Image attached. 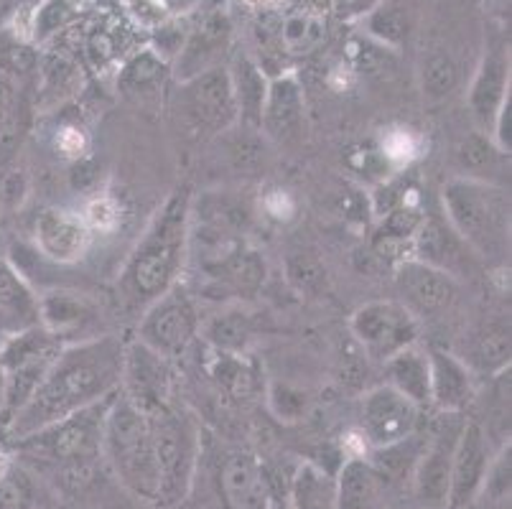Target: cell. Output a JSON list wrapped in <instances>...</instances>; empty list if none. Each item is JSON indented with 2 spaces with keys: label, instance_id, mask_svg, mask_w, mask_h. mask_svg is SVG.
I'll return each mask as SVG.
<instances>
[{
  "label": "cell",
  "instance_id": "6da1fadb",
  "mask_svg": "<svg viewBox=\"0 0 512 509\" xmlns=\"http://www.w3.org/2000/svg\"><path fill=\"white\" fill-rule=\"evenodd\" d=\"M123 359L125 342L113 334L64 344L26 408L16 415L3 436L18 441L77 410L113 398L123 382Z\"/></svg>",
  "mask_w": 512,
  "mask_h": 509
},
{
  "label": "cell",
  "instance_id": "d590c367",
  "mask_svg": "<svg viewBox=\"0 0 512 509\" xmlns=\"http://www.w3.org/2000/svg\"><path fill=\"white\" fill-rule=\"evenodd\" d=\"M365 31L362 34L375 39L377 44L388 46V49L400 51L408 44V36L413 31L411 13L400 6H390V3H377L365 18Z\"/></svg>",
  "mask_w": 512,
  "mask_h": 509
},
{
  "label": "cell",
  "instance_id": "f907efd6",
  "mask_svg": "<svg viewBox=\"0 0 512 509\" xmlns=\"http://www.w3.org/2000/svg\"><path fill=\"white\" fill-rule=\"evenodd\" d=\"M57 146L62 148L64 156L79 158L82 156V151H85V135H82V130L77 128H67L57 135Z\"/></svg>",
  "mask_w": 512,
  "mask_h": 509
},
{
  "label": "cell",
  "instance_id": "11a10c76",
  "mask_svg": "<svg viewBox=\"0 0 512 509\" xmlns=\"http://www.w3.org/2000/svg\"><path fill=\"white\" fill-rule=\"evenodd\" d=\"M268 509H291V507H288V504H281V502H276V499L271 497V507H268Z\"/></svg>",
  "mask_w": 512,
  "mask_h": 509
},
{
  "label": "cell",
  "instance_id": "816d5d0a",
  "mask_svg": "<svg viewBox=\"0 0 512 509\" xmlns=\"http://www.w3.org/2000/svg\"><path fill=\"white\" fill-rule=\"evenodd\" d=\"M41 3L44 0H6L3 11L11 13V16H34Z\"/></svg>",
  "mask_w": 512,
  "mask_h": 509
},
{
  "label": "cell",
  "instance_id": "7bdbcfd3",
  "mask_svg": "<svg viewBox=\"0 0 512 509\" xmlns=\"http://www.w3.org/2000/svg\"><path fill=\"white\" fill-rule=\"evenodd\" d=\"M31 484L29 476L13 466L0 479V509H31Z\"/></svg>",
  "mask_w": 512,
  "mask_h": 509
},
{
  "label": "cell",
  "instance_id": "603a6c76",
  "mask_svg": "<svg viewBox=\"0 0 512 509\" xmlns=\"http://www.w3.org/2000/svg\"><path fill=\"white\" fill-rule=\"evenodd\" d=\"M474 377H495L510 370V321H490L467 336L464 352L456 354Z\"/></svg>",
  "mask_w": 512,
  "mask_h": 509
},
{
  "label": "cell",
  "instance_id": "f5cc1de1",
  "mask_svg": "<svg viewBox=\"0 0 512 509\" xmlns=\"http://www.w3.org/2000/svg\"><path fill=\"white\" fill-rule=\"evenodd\" d=\"M3 403H6V372L0 370V415H3Z\"/></svg>",
  "mask_w": 512,
  "mask_h": 509
},
{
  "label": "cell",
  "instance_id": "c3c4849f",
  "mask_svg": "<svg viewBox=\"0 0 512 509\" xmlns=\"http://www.w3.org/2000/svg\"><path fill=\"white\" fill-rule=\"evenodd\" d=\"M377 3H383V0H329L332 11L342 21H362Z\"/></svg>",
  "mask_w": 512,
  "mask_h": 509
},
{
  "label": "cell",
  "instance_id": "b9f144b4",
  "mask_svg": "<svg viewBox=\"0 0 512 509\" xmlns=\"http://www.w3.org/2000/svg\"><path fill=\"white\" fill-rule=\"evenodd\" d=\"M271 410L283 423H296L309 410V398L301 390H293L288 385H276L271 390Z\"/></svg>",
  "mask_w": 512,
  "mask_h": 509
},
{
  "label": "cell",
  "instance_id": "681fc988",
  "mask_svg": "<svg viewBox=\"0 0 512 509\" xmlns=\"http://www.w3.org/2000/svg\"><path fill=\"white\" fill-rule=\"evenodd\" d=\"M18 102H21V92H18L16 79L6 69H0V123L16 110Z\"/></svg>",
  "mask_w": 512,
  "mask_h": 509
},
{
  "label": "cell",
  "instance_id": "ab89813d",
  "mask_svg": "<svg viewBox=\"0 0 512 509\" xmlns=\"http://www.w3.org/2000/svg\"><path fill=\"white\" fill-rule=\"evenodd\" d=\"M31 194V176L18 161L0 168V212L13 214L23 209Z\"/></svg>",
  "mask_w": 512,
  "mask_h": 509
},
{
  "label": "cell",
  "instance_id": "9a60e30c",
  "mask_svg": "<svg viewBox=\"0 0 512 509\" xmlns=\"http://www.w3.org/2000/svg\"><path fill=\"white\" fill-rule=\"evenodd\" d=\"M418 405L390 385H380L362 398L360 433L370 448H383L418 431Z\"/></svg>",
  "mask_w": 512,
  "mask_h": 509
},
{
  "label": "cell",
  "instance_id": "f546056e",
  "mask_svg": "<svg viewBox=\"0 0 512 509\" xmlns=\"http://www.w3.org/2000/svg\"><path fill=\"white\" fill-rule=\"evenodd\" d=\"M337 509H375L383 492V482L367 456H347L337 476Z\"/></svg>",
  "mask_w": 512,
  "mask_h": 509
},
{
  "label": "cell",
  "instance_id": "836d02e7",
  "mask_svg": "<svg viewBox=\"0 0 512 509\" xmlns=\"http://www.w3.org/2000/svg\"><path fill=\"white\" fill-rule=\"evenodd\" d=\"M349 72L372 82H385L398 74V51L377 44L365 34H357L347 41Z\"/></svg>",
  "mask_w": 512,
  "mask_h": 509
},
{
  "label": "cell",
  "instance_id": "83f0119b",
  "mask_svg": "<svg viewBox=\"0 0 512 509\" xmlns=\"http://www.w3.org/2000/svg\"><path fill=\"white\" fill-rule=\"evenodd\" d=\"M456 161V176L477 181H490V184L502 186V174L510 171V156L497 148L492 135L472 133L467 138L459 140V146L454 148Z\"/></svg>",
  "mask_w": 512,
  "mask_h": 509
},
{
  "label": "cell",
  "instance_id": "74e56055",
  "mask_svg": "<svg viewBox=\"0 0 512 509\" xmlns=\"http://www.w3.org/2000/svg\"><path fill=\"white\" fill-rule=\"evenodd\" d=\"M212 375L220 382L222 390L235 400L250 398L258 390V380H255L253 367L245 362V354H217Z\"/></svg>",
  "mask_w": 512,
  "mask_h": 509
},
{
  "label": "cell",
  "instance_id": "d6986e66",
  "mask_svg": "<svg viewBox=\"0 0 512 509\" xmlns=\"http://www.w3.org/2000/svg\"><path fill=\"white\" fill-rule=\"evenodd\" d=\"M92 232L79 214L64 209H46L34 227L36 252L57 265L77 263L92 245Z\"/></svg>",
  "mask_w": 512,
  "mask_h": 509
},
{
  "label": "cell",
  "instance_id": "484cf974",
  "mask_svg": "<svg viewBox=\"0 0 512 509\" xmlns=\"http://www.w3.org/2000/svg\"><path fill=\"white\" fill-rule=\"evenodd\" d=\"M227 74H230L232 92H235L240 125L258 130L260 112H263V102L265 95H268V82H271V77L263 72L258 59L250 54L232 56V64L227 67Z\"/></svg>",
  "mask_w": 512,
  "mask_h": 509
},
{
  "label": "cell",
  "instance_id": "680465c9",
  "mask_svg": "<svg viewBox=\"0 0 512 509\" xmlns=\"http://www.w3.org/2000/svg\"><path fill=\"white\" fill-rule=\"evenodd\" d=\"M0 344H3V336H0Z\"/></svg>",
  "mask_w": 512,
  "mask_h": 509
},
{
  "label": "cell",
  "instance_id": "e575fe53",
  "mask_svg": "<svg viewBox=\"0 0 512 509\" xmlns=\"http://www.w3.org/2000/svg\"><path fill=\"white\" fill-rule=\"evenodd\" d=\"M169 72L171 64L164 56H158L153 49H143L125 59L118 74V87L125 95L148 97L164 87V79Z\"/></svg>",
  "mask_w": 512,
  "mask_h": 509
},
{
  "label": "cell",
  "instance_id": "f35d334b",
  "mask_svg": "<svg viewBox=\"0 0 512 509\" xmlns=\"http://www.w3.org/2000/svg\"><path fill=\"white\" fill-rule=\"evenodd\" d=\"M29 128L31 107L21 95V102L16 105V110L0 123V168H6L11 166L13 161H18V153H21L23 140L29 135Z\"/></svg>",
  "mask_w": 512,
  "mask_h": 509
},
{
  "label": "cell",
  "instance_id": "f1b7e54d",
  "mask_svg": "<svg viewBox=\"0 0 512 509\" xmlns=\"http://www.w3.org/2000/svg\"><path fill=\"white\" fill-rule=\"evenodd\" d=\"M383 370L388 377L385 385L398 390L418 408L431 405V362H428V352L418 349V344L390 357L383 364Z\"/></svg>",
  "mask_w": 512,
  "mask_h": 509
},
{
  "label": "cell",
  "instance_id": "7402d4cb",
  "mask_svg": "<svg viewBox=\"0 0 512 509\" xmlns=\"http://www.w3.org/2000/svg\"><path fill=\"white\" fill-rule=\"evenodd\" d=\"M507 97H510V62L502 51H490L469 84V107L477 123L492 128Z\"/></svg>",
  "mask_w": 512,
  "mask_h": 509
},
{
  "label": "cell",
  "instance_id": "5bb4252c",
  "mask_svg": "<svg viewBox=\"0 0 512 509\" xmlns=\"http://www.w3.org/2000/svg\"><path fill=\"white\" fill-rule=\"evenodd\" d=\"M258 130L278 148H296L306 140V97L299 77L283 72L271 77Z\"/></svg>",
  "mask_w": 512,
  "mask_h": 509
},
{
  "label": "cell",
  "instance_id": "ee69618b",
  "mask_svg": "<svg viewBox=\"0 0 512 509\" xmlns=\"http://www.w3.org/2000/svg\"><path fill=\"white\" fill-rule=\"evenodd\" d=\"M85 224L90 227V232H113L120 224V207L115 199L110 196H95L90 204H87L85 214H82Z\"/></svg>",
  "mask_w": 512,
  "mask_h": 509
},
{
  "label": "cell",
  "instance_id": "3957f363",
  "mask_svg": "<svg viewBox=\"0 0 512 509\" xmlns=\"http://www.w3.org/2000/svg\"><path fill=\"white\" fill-rule=\"evenodd\" d=\"M110 400L113 398L11 441L16 454L59 489L77 492L87 487L102 459V426Z\"/></svg>",
  "mask_w": 512,
  "mask_h": 509
},
{
  "label": "cell",
  "instance_id": "d6a6232c",
  "mask_svg": "<svg viewBox=\"0 0 512 509\" xmlns=\"http://www.w3.org/2000/svg\"><path fill=\"white\" fill-rule=\"evenodd\" d=\"M291 509H337V484L327 469L316 464H301L288 489Z\"/></svg>",
  "mask_w": 512,
  "mask_h": 509
},
{
  "label": "cell",
  "instance_id": "4fadbf2b",
  "mask_svg": "<svg viewBox=\"0 0 512 509\" xmlns=\"http://www.w3.org/2000/svg\"><path fill=\"white\" fill-rule=\"evenodd\" d=\"M329 8H321L311 0H299L286 13L265 18L258 26L260 46L265 51H278L281 56H309L327 41Z\"/></svg>",
  "mask_w": 512,
  "mask_h": 509
},
{
  "label": "cell",
  "instance_id": "1f68e13d",
  "mask_svg": "<svg viewBox=\"0 0 512 509\" xmlns=\"http://www.w3.org/2000/svg\"><path fill=\"white\" fill-rule=\"evenodd\" d=\"M423 448H426V438L416 431L411 436L390 443V446L370 448L367 459H370L372 469H375V474L380 476V482L385 487V484H400L411 479Z\"/></svg>",
  "mask_w": 512,
  "mask_h": 509
},
{
  "label": "cell",
  "instance_id": "7c38bea8",
  "mask_svg": "<svg viewBox=\"0 0 512 509\" xmlns=\"http://www.w3.org/2000/svg\"><path fill=\"white\" fill-rule=\"evenodd\" d=\"M395 288L400 293L398 301L418 321L423 316L436 319V316L449 314L459 303V296H462L459 278L449 275L446 270L434 268V265L421 263L416 258L400 260L398 268H395Z\"/></svg>",
  "mask_w": 512,
  "mask_h": 509
},
{
  "label": "cell",
  "instance_id": "60d3db41",
  "mask_svg": "<svg viewBox=\"0 0 512 509\" xmlns=\"http://www.w3.org/2000/svg\"><path fill=\"white\" fill-rule=\"evenodd\" d=\"M286 270L291 286L299 293H319L321 288H327V270L314 255L296 252L293 258H288Z\"/></svg>",
  "mask_w": 512,
  "mask_h": 509
},
{
  "label": "cell",
  "instance_id": "8992f818",
  "mask_svg": "<svg viewBox=\"0 0 512 509\" xmlns=\"http://www.w3.org/2000/svg\"><path fill=\"white\" fill-rule=\"evenodd\" d=\"M151 426L153 446H156L158 474V504L161 507H181L192 492L197 476L199 456H202L204 433L197 415L174 398L143 410Z\"/></svg>",
  "mask_w": 512,
  "mask_h": 509
},
{
  "label": "cell",
  "instance_id": "f6af8a7d",
  "mask_svg": "<svg viewBox=\"0 0 512 509\" xmlns=\"http://www.w3.org/2000/svg\"><path fill=\"white\" fill-rule=\"evenodd\" d=\"M113 31L115 28L97 26L92 28V34L87 36L85 49L95 67H105V64H110L115 56H118V39H115Z\"/></svg>",
  "mask_w": 512,
  "mask_h": 509
},
{
  "label": "cell",
  "instance_id": "44dd1931",
  "mask_svg": "<svg viewBox=\"0 0 512 509\" xmlns=\"http://www.w3.org/2000/svg\"><path fill=\"white\" fill-rule=\"evenodd\" d=\"M431 362V405L439 413H464L477 398L474 375L467 364L446 349H428Z\"/></svg>",
  "mask_w": 512,
  "mask_h": 509
},
{
  "label": "cell",
  "instance_id": "e0dca14e",
  "mask_svg": "<svg viewBox=\"0 0 512 509\" xmlns=\"http://www.w3.org/2000/svg\"><path fill=\"white\" fill-rule=\"evenodd\" d=\"M490 464L492 446L487 441V431H484L482 423H477V420H467L454 451L449 504H446V509H467L477 502L479 492H482L484 476L490 471Z\"/></svg>",
  "mask_w": 512,
  "mask_h": 509
},
{
  "label": "cell",
  "instance_id": "9c48e42d",
  "mask_svg": "<svg viewBox=\"0 0 512 509\" xmlns=\"http://www.w3.org/2000/svg\"><path fill=\"white\" fill-rule=\"evenodd\" d=\"M202 319L194 296L186 288L174 286L169 293L143 308L138 324V342L146 344L164 359L184 357L197 342Z\"/></svg>",
  "mask_w": 512,
  "mask_h": 509
},
{
  "label": "cell",
  "instance_id": "2e32d148",
  "mask_svg": "<svg viewBox=\"0 0 512 509\" xmlns=\"http://www.w3.org/2000/svg\"><path fill=\"white\" fill-rule=\"evenodd\" d=\"M232 49V21L227 13L212 11L192 28L186 31L184 44L171 62V74L176 82L199 77L209 69L225 67V56Z\"/></svg>",
  "mask_w": 512,
  "mask_h": 509
},
{
  "label": "cell",
  "instance_id": "d4e9b609",
  "mask_svg": "<svg viewBox=\"0 0 512 509\" xmlns=\"http://www.w3.org/2000/svg\"><path fill=\"white\" fill-rule=\"evenodd\" d=\"M199 331H202L204 342L217 354H248L250 344L258 339L260 326L258 319L242 303H230Z\"/></svg>",
  "mask_w": 512,
  "mask_h": 509
},
{
  "label": "cell",
  "instance_id": "5b68a950",
  "mask_svg": "<svg viewBox=\"0 0 512 509\" xmlns=\"http://www.w3.org/2000/svg\"><path fill=\"white\" fill-rule=\"evenodd\" d=\"M102 459L125 492L141 502L158 504L161 474L148 418L123 392H115L102 426Z\"/></svg>",
  "mask_w": 512,
  "mask_h": 509
},
{
  "label": "cell",
  "instance_id": "9f6ffc18",
  "mask_svg": "<svg viewBox=\"0 0 512 509\" xmlns=\"http://www.w3.org/2000/svg\"><path fill=\"white\" fill-rule=\"evenodd\" d=\"M67 3H69V6H74V8L82 6V0H67Z\"/></svg>",
  "mask_w": 512,
  "mask_h": 509
},
{
  "label": "cell",
  "instance_id": "8fae6325",
  "mask_svg": "<svg viewBox=\"0 0 512 509\" xmlns=\"http://www.w3.org/2000/svg\"><path fill=\"white\" fill-rule=\"evenodd\" d=\"M464 423L467 418H462V413H444L436 431L426 438V448L411 476L413 494L423 509H446L449 504L451 464Z\"/></svg>",
  "mask_w": 512,
  "mask_h": 509
},
{
  "label": "cell",
  "instance_id": "4dcf8cb0",
  "mask_svg": "<svg viewBox=\"0 0 512 509\" xmlns=\"http://www.w3.org/2000/svg\"><path fill=\"white\" fill-rule=\"evenodd\" d=\"M418 84L421 95L428 102H444L454 95L462 84V67L456 56L444 44L423 46L421 62H418Z\"/></svg>",
  "mask_w": 512,
  "mask_h": 509
},
{
  "label": "cell",
  "instance_id": "30bf717a",
  "mask_svg": "<svg viewBox=\"0 0 512 509\" xmlns=\"http://www.w3.org/2000/svg\"><path fill=\"white\" fill-rule=\"evenodd\" d=\"M349 331L375 364H385L403 349L418 344L421 321L400 301H370L349 319Z\"/></svg>",
  "mask_w": 512,
  "mask_h": 509
},
{
  "label": "cell",
  "instance_id": "ffe728a7",
  "mask_svg": "<svg viewBox=\"0 0 512 509\" xmlns=\"http://www.w3.org/2000/svg\"><path fill=\"white\" fill-rule=\"evenodd\" d=\"M411 258L446 270L454 278H459V270L462 268L472 270V265L477 263L474 252L456 237L449 222L439 217H423L421 227H418L416 237H413Z\"/></svg>",
  "mask_w": 512,
  "mask_h": 509
},
{
  "label": "cell",
  "instance_id": "52a82bcc",
  "mask_svg": "<svg viewBox=\"0 0 512 509\" xmlns=\"http://www.w3.org/2000/svg\"><path fill=\"white\" fill-rule=\"evenodd\" d=\"M202 479V509H268V479L250 451L202 443L197 476Z\"/></svg>",
  "mask_w": 512,
  "mask_h": 509
},
{
  "label": "cell",
  "instance_id": "bcb514c9",
  "mask_svg": "<svg viewBox=\"0 0 512 509\" xmlns=\"http://www.w3.org/2000/svg\"><path fill=\"white\" fill-rule=\"evenodd\" d=\"M380 153L385 161H411V156L416 153V138L411 135V130H390L380 143Z\"/></svg>",
  "mask_w": 512,
  "mask_h": 509
},
{
  "label": "cell",
  "instance_id": "6f0895ef",
  "mask_svg": "<svg viewBox=\"0 0 512 509\" xmlns=\"http://www.w3.org/2000/svg\"><path fill=\"white\" fill-rule=\"evenodd\" d=\"M3 6H6V0H0V11H3Z\"/></svg>",
  "mask_w": 512,
  "mask_h": 509
},
{
  "label": "cell",
  "instance_id": "7a4b0ae2",
  "mask_svg": "<svg viewBox=\"0 0 512 509\" xmlns=\"http://www.w3.org/2000/svg\"><path fill=\"white\" fill-rule=\"evenodd\" d=\"M192 189L181 186L161 204L120 270L118 291L133 308L151 306L179 286L189 260Z\"/></svg>",
  "mask_w": 512,
  "mask_h": 509
},
{
  "label": "cell",
  "instance_id": "ba28073f",
  "mask_svg": "<svg viewBox=\"0 0 512 509\" xmlns=\"http://www.w3.org/2000/svg\"><path fill=\"white\" fill-rule=\"evenodd\" d=\"M174 112L186 138L192 140L220 138L222 133L235 128L240 118L227 67L209 69L199 77L179 82Z\"/></svg>",
  "mask_w": 512,
  "mask_h": 509
},
{
  "label": "cell",
  "instance_id": "db71d44e",
  "mask_svg": "<svg viewBox=\"0 0 512 509\" xmlns=\"http://www.w3.org/2000/svg\"><path fill=\"white\" fill-rule=\"evenodd\" d=\"M250 8H255V11H265V8L271 6V0H245Z\"/></svg>",
  "mask_w": 512,
  "mask_h": 509
},
{
  "label": "cell",
  "instance_id": "7dc6e473",
  "mask_svg": "<svg viewBox=\"0 0 512 509\" xmlns=\"http://www.w3.org/2000/svg\"><path fill=\"white\" fill-rule=\"evenodd\" d=\"M263 212L268 214L271 219H278V222H288L296 214V202L291 199V194L283 189H273L263 196V202H260Z\"/></svg>",
  "mask_w": 512,
  "mask_h": 509
},
{
  "label": "cell",
  "instance_id": "277c9868",
  "mask_svg": "<svg viewBox=\"0 0 512 509\" xmlns=\"http://www.w3.org/2000/svg\"><path fill=\"white\" fill-rule=\"evenodd\" d=\"M441 207L474 258L505 268L510 260V191L505 186L454 176L441 189Z\"/></svg>",
  "mask_w": 512,
  "mask_h": 509
},
{
  "label": "cell",
  "instance_id": "cb8c5ba5",
  "mask_svg": "<svg viewBox=\"0 0 512 509\" xmlns=\"http://www.w3.org/2000/svg\"><path fill=\"white\" fill-rule=\"evenodd\" d=\"M41 324L39 296L8 260L0 258V336Z\"/></svg>",
  "mask_w": 512,
  "mask_h": 509
},
{
  "label": "cell",
  "instance_id": "4316f807",
  "mask_svg": "<svg viewBox=\"0 0 512 509\" xmlns=\"http://www.w3.org/2000/svg\"><path fill=\"white\" fill-rule=\"evenodd\" d=\"M97 319V308L85 293L74 291H49L39 296V321L44 329L59 339H67L74 331H87V326ZM67 344V342H64Z\"/></svg>",
  "mask_w": 512,
  "mask_h": 509
},
{
  "label": "cell",
  "instance_id": "ac0fdd59",
  "mask_svg": "<svg viewBox=\"0 0 512 509\" xmlns=\"http://www.w3.org/2000/svg\"><path fill=\"white\" fill-rule=\"evenodd\" d=\"M120 392L128 400H133L141 410H148L153 405L166 403V400L174 398V392H171L169 359H164L161 354L148 349L138 339L125 344Z\"/></svg>",
  "mask_w": 512,
  "mask_h": 509
},
{
  "label": "cell",
  "instance_id": "8d00e7d4",
  "mask_svg": "<svg viewBox=\"0 0 512 509\" xmlns=\"http://www.w3.org/2000/svg\"><path fill=\"white\" fill-rule=\"evenodd\" d=\"M225 140V156L232 163L237 174H255L265 166V156H268V140L263 133L255 128H245L237 123L227 133L220 135Z\"/></svg>",
  "mask_w": 512,
  "mask_h": 509
}]
</instances>
